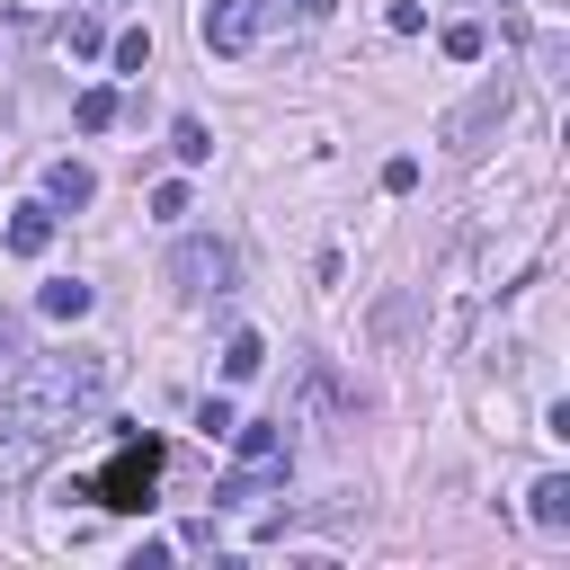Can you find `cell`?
Wrapping results in <instances>:
<instances>
[{
  "label": "cell",
  "instance_id": "obj_1",
  "mask_svg": "<svg viewBox=\"0 0 570 570\" xmlns=\"http://www.w3.org/2000/svg\"><path fill=\"white\" fill-rule=\"evenodd\" d=\"M107 383H116V365L98 356V347H53V356H36L18 383H9V436H62V428H80L98 401H107Z\"/></svg>",
  "mask_w": 570,
  "mask_h": 570
},
{
  "label": "cell",
  "instance_id": "obj_2",
  "mask_svg": "<svg viewBox=\"0 0 570 570\" xmlns=\"http://www.w3.org/2000/svg\"><path fill=\"white\" fill-rule=\"evenodd\" d=\"M160 463H169V445H160V436H125V445H116V463L89 481V499L134 517V508H151V481H160Z\"/></svg>",
  "mask_w": 570,
  "mask_h": 570
},
{
  "label": "cell",
  "instance_id": "obj_3",
  "mask_svg": "<svg viewBox=\"0 0 570 570\" xmlns=\"http://www.w3.org/2000/svg\"><path fill=\"white\" fill-rule=\"evenodd\" d=\"M196 36L205 53H249L267 36V0H196Z\"/></svg>",
  "mask_w": 570,
  "mask_h": 570
},
{
  "label": "cell",
  "instance_id": "obj_4",
  "mask_svg": "<svg viewBox=\"0 0 570 570\" xmlns=\"http://www.w3.org/2000/svg\"><path fill=\"white\" fill-rule=\"evenodd\" d=\"M232 445H240V481H232L223 499H249L267 472H285V419H249V428L232 419Z\"/></svg>",
  "mask_w": 570,
  "mask_h": 570
},
{
  "label": "cell",
  "instance_id": "obj_5",
  "mask_svg": "<svg viewBox=\"0 0 570 570\" xmlns=\"http://www.w3.org/2000/svg\"><path fill=\"white\" fill-rule=\"evenodd\" d=\"M169 276H178V294H187V303L232 294V249H223V240H187V249L169 258Z\"/></svg>",
  "mask_w": 570,
  "mask_h": 570
},
{
  "label": "cell",
  "instance_id": "obj_6",
  "mask_svg": "<svg viewBox=\"0 0 570 570\" xmlns=\"http://www.w3.org/2000/svg\"><path fill=\"white\" fill-rule=\"evenodd\" d=\"M45 240H53V205H18L9 214V249L18 258H45Z\"/></svg>",
  "mask_w": 570,
  "mask_h": 570
},
{
  "label": "cell",
  "instance_id": "obj_7",
  "mask_svg": "<svg viewBox=\"0 0 570 570\" xmlns=\"http://www.w3.org/2000/svg\"><path fill=\"white\" fill-rule=\"evenodd\" d=\"M89 196H98V178H89L80 160H53V169H45V205H89Z\"/></svg>",
  "mask_w": 570,
  "mask_h": 570
},
{
  "label": "cell",
  "instance_id": "obj_8",
  "mask_svg": "<svg viewBox=\"0 0 570 570\" xmlns=\"http://www.w3.org/2000/svg\"><path fill=\"white\" fill-rule=\"evenodd\" d=\"M36 303H45L53 321H89V303H98V285H80V276H53V285H45Z\"/></svg>",
  "mask_w": 570,
  "mask_h": 570
},
{
  "label": "cell",
  "instance_id": "obj_9",
  "mask_svg": "<svg viewBox=\"0 0 570 570\" xmlns=\"http://www.w3.org/2000/svg\"><path fill=\"white\" fill-rule=\"evenodd\" d=\"M525 499H534V525H552V534L570 525V472H543V481H534Z\"/></svg>",
  "mask_w": 570,
  "mask_h": 570
},
{
  "label": "cell",
  "instance_id": "obj_10",
  "mask_svg": "<svg viewBox=\"0 0 570 570\" xmlns=\"http://www.w3.org/2000/svg\"><path fill=\"white\" fill-rule=\"evenodd\" d=\"M258 365H267V338H258V330H232V347H223V374H232V383H249Z\"/></svg>",
  "mask_w": 570,
  "mask_h": 570
},
{
  "label": "cell",
  "instance_id": "obj_11",
  "mask_svg": "<svg viewBox=\"0 0 570 570\" xmlns=\"http://www.w3.org/2000/svg\"><path fill=\"white\" fill-rule=\"evenodd\" d=\"M71 125H80V134H107V125H116V89H80V98H71Z\"/></svg>",
  "mask_w": 570,
  "mask_h": 570
},
{
  "label": "cell",
  "instance_id": "obj_12",
  "mask_svg": "<svg viewBox=\"0 0 570 570\" xmlns=\"http://www.w3.org/2000/svg\"><path fill=\"white\" fill-rule=\"evenodd\" d=\"M169 151H178L187 169H205V160H214V134H205L196 116H178V125H169Z\"/></svg>",
  "mask_w": 570,
  "mask_h": 570
},
{
  "label": "cell",
  "instance_id": "obj_13",
  "mask_svg": "<svg viewBox=\"0 0 570 570\" xmlns=\"http://www.w3.org/2000/svg\"><path fill=\"white\" fill-rule=\"evenodd\" d=\"M107 53H116V71H142V62H151V36H142V27H125Z\"/></svg>",
  "mask_w": 570,
  "mask_h": 570
},
{
  "label": "cell",
  "instance_id": "obj_14",
  "mask_svg": "<svg viewBox=\"0 0 570 570\" xmlns=\"http://www.w3.org/2000/svg\"><path fill=\"white\" fill-rule=\"evenodd\" d=\"M445 53H454V62H481V27L454 18V27H445Z\"/></svg>",
  "mask_w": 570,
  "mask_h": 570
},
{
  "label": "cell",
  "instance_id": "obj_15",
  "mask_svg": "<svg viewBox=\"0 0 570 570\" xmlns=\"http://www.w3.org/2000/svg\"><path fill=\"white\" fill-rule=\"evenodd\" d=\"M196 428H205V436H232V401L205 392V401H196Z\"/></svg>",
  "mask_w": 570,
  "mask_h": 570
},
{
  "label": "cell",
  "instance_id": "obj_16",
  "mask_svg": "<svg viewBox=\"0 0 570 570\" xmlns=\"http://www.w3.org/2000/svg\"><path fill=\"white\" fill-rule=\"evenodd\" d=\"M62 45H71V53H98V45H107V27H98V18H71V27H62Z\"/></svg>",
  "mask_w": 570,
  "mask_h": 570
},
{
  "label": "cell",
  "instance_id": "obj_17",
  "mask_svg": "<svg viewBox=\"0 0 570 570\" xmlns=\"http://www.w3.org/2000/svg\"><path fill=\"white\" fill-rule=\"evenodd\" d=\"M383 187H392V196H410V187H419V160H410V151H401V160H383Z\"/></svg>",
  "mask_w": 570,
  "mask_h": 570
},
{
  "label": "cell",
  "instance_id": "obj_18",
  "mask_svg": "<svg viewBox=\"0 0 570 570\" xmlns=\"http://www.w3.org/2000/svg\"><path fill=\"white\" fill-rule=\"evenodd\" d=\"M151 214H160V223H178V214H187V187H178V178H169V187H151Z\"/></svg>",
  "mask_w": 570,
  "mask_h": 570
},
{
  "label": "cell",
  "instance_id": "obj_19",
  "mask_svg": "<svg viewBox=\"0 0 570 570\" xmlns=\"http://www.w3.org/2000/svg\"><path fill=\"white\" fill-rule=\"evenodd\" d=\"M0 356H18V330H9V321H0Z\"/></svg>",
  "mask_w": 570,
  "mask_h": 570
},
{
  "label": "cell",
  "instance_id": "obj_20",
  "mask_svg": "<svg viewBox=\"0 0 570 570\" xmlns=\"http://www.w3.org/2000/svg\"><path fill=\"white\" fill-rule=\"evenodd\" d=\"M294 9H303V18H330V0H294Z\"/></svg>",
  "mask_w": 570,
  "mask_h": 570
},
{
  "label": "cell",
  "instance_id": "obj_21",
  "mask_svg": "<svg viewBox=\"0 0 570 570\" xmlns=\"http://www.w3.org/2000/svg\"><path fill=\"white\" fill-rule=\"evenodd\" d=\"M499 9H508V0H499Z\"/></svg>",
  "mask_w": 570,
  "mask_h": 570
}]
</instances>
